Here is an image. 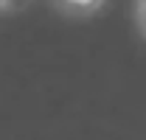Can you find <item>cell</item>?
<instances>
[{"instance_id": "cell-1", "label": "cell", "mask_w": 146, "mask_h": 140, "mask_svg": "<svg viewBox=\"0 0 146 140\" xmlns=\"http://www.w3.org/2000/svg\"><path fill=\"white\" fill-rule=\"evenodd\" d=\"M68 9H76V11H87L93 6H98V0H62Z\"/></svg>"}, {"instance_id": "cell-2", "label": "cell", "mask_w": 146, "mask_h": 140, "mask_svg": "<svg viewBox=\"0 0 146 140\" xmlns=\"http://www.w3.org/2000/svg\"><path fill=\"white\" fill-rule=\"evenodd\" d=\"M138 22H141V31L146 34V0H138Z\"/></svg>"}, {"instance_id": "cell-3", "label": "cell", "mask_w": 146, "mask_h": 140, "mask_svg": "<svg viewBox=\"0 0 146 140\" xmlns=\"http://www.w3.org/2000/svg\"><path fill=\"white\" fill-rule=\"evenodd\" d=\"M0 3H6V0H0Z\"/></svg>"}]
</instances>
